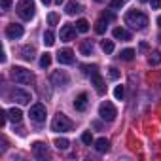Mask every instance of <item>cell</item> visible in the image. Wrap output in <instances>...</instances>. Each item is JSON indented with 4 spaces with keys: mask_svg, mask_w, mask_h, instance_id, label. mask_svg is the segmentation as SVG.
Wrapping results in <instances>:
<instances>
[{
    "mask_svg": "<svg viewBox=\"0 0 161 161\" xmlns=\"http://www.w3.org/2000/svg\"><path fill=\"white\" fill-rule=\"evenodd\" d=\"M72 127H74V121H72L68 116H64L63 112L55 114V118H53V121H51V131H55V133H66V131H70Z\"/></svg>",
    "mask_w": 161,
    "mask_h": 161,
    "instance_id": "obj_2",
    "label": "cell"
},
{
    "mask_svg": "<svg viewBox=\"0 0 161 161\" xmlns=\"http://www.w3.org/2000/svg\"><path fill=\"white\" fill-rule=\"evenodd\" d=\"M76 32H78V29L76 27H72V25H63L61 27V40L63 42H70V40H74L76 38Z\"/></svg>",
    "mask_w": 161,
    "mask_h": 161,
    "instance_id": "obj_10",
    "label": "cell"
},
{
    "mask_svg": "<svg viewBox=\"0 0 161 161\" xmlns=\"http://www.w3.org/2000/svg\"><path fill=\"white\" fill-rule=\"evenodd\" d=\"M99 116H101L104 121H114L116 116H118V110H116V106H114L110 101H104V103L99 106Z\"/></svg>",
    "mask_w": 161,
    "mask_h": 161,
    "instance_id": "obj_5",
    "label": "cell"
},
{
    "mask_svg": "<svg viewBox=\"0 0 161 161\" xmlns=\"http://www.w3.org/2000/svg\"><path fill=\"white\" fill-rule=\"evenodd\" d=\"M95 2H103V0H95Z\"/></svg>",
    "mask_w": 161,
    "mask_h": 161,
    "instance_id": "obj_43",
    "label": "cell"
},
{
    "mask_svg": "<svg viewBox=\"0 0 161 161\" xmlns=\"http://www.w3.org/2000/svg\"><path fill=\"white\" fill-rule=\"evenodd\" d=\"M82 142H84V144H87V146H91V142H95V140H93L91 131H84V133H82Z\"/></svg>",
    "mask_w": 161,
    "mask_h": 161,
    "instance_id": "obj_30",
    "label": "cell"
},
{
    "mask_svg": "<svg viewBox=\"0 0 161 161\" xmlns=\"http://www.w3.org/2000/svg\"><path fill=\"white\" fill-rule=\"evenodd\" d=\"M29 116H31V119H32L34 123H44V121H46V106H44L42 103L32 104L31 110H29Z\"/></svg>",
    "mask_w": 161,
    "mask_h": 161,
    "instance_id": "obj_6",
    "label": "cell"
},
{
    "mask_svg": "<svg viewBox=\"0 0 161 161\" xmlns=\"http://www.w3.org/2000/svg\"><path fill=\"white\" fill-rule=\"evenodd\" d=\"M112 34H114L116 40H121V42H129V40H131V32L125 31V29H121V27H116V29L112 31Z\"/></svg>",
    "mask_w": 161,
    "mask_h": 161,
    "instance_id": "obj_15",
    "label": "cell"
},
{
    "mask_svg": "<svg viewBox=\"0 0 161 161\" xmlns=\"http://www.w3.org/2000/svg\"><path fill=\"white\" fill-rule=\"evenodd\" d=\"M57 21H59V15L57 14H49L47 15V23L49 25H57Z\"/></svg>",
    "mask_w": 161,
    "mask_h": 161,
    "instance_id": "obj_35",
    "label": "cell"
},
{
    "mask_svg": "<svg viewBox=\"0 0 161 161\" xmlns=\"http://www.w3.org/2000/svg\"><path fill=\"white\" fill-rule=\"evenodd\" d=\"M0 6H2V10H8V8L12 6V0H2V2H0Z\"/></svg>",
    "mask_w": 161,
    "mask_h": 161,
    "instance_id": "obj_37",
    "label": "cell"
},
{
    "mask_svg": "<svg viewBox=\"0 0 161 161\" xmlns=\"http://www.w3.org/2000/svg\"><path fill=\"white\" fill-rule=\"evenodd\" d=\"M148 63H150L152 66H157V64L161 63V53H159V51H153V53H150V57H148Z\"/></svg>",
    "mask_w": 161,
    "mask_h": 161,
    "instance_id": "obj_25",
    "label": "cell"
},
{
    "mask_svg": "<svg viewBox=\"0 0 161 161\" xmlns=\"http://www.w3.org/2000/svg\"><path fill=\"white\" fill-rule=\"evenodd\" d=\"M10 95H12V99H14L15 103H19V104H29V103H31V93L25 91V89H21V87H15Z\"/></svg>",
    "mask_w": 161,
    "mask_h": 161,
    "instance_id": "obj_7",
    "label": "cell"
},
{
    "mask_svg": "<svg viewBox=\"0 0 161 161\" xmlns=\"http://www.w3.org/2000/svg\"><path fill=\"white\" fill-rule=\"evenodd\" d=\"M95 150H97V152H101V153L108 152V150H110V140H108V138H104V136L97 138V140H95Z\"/></svg>",
    "mask_w": 161,
    "mask_h": 161,
    "instance_id": "obj_16",
    "label": "cell"
},
{
    "mask_svg": "<svg viewBox=\"0 0 161 161\" xmlns=\"http://www.w3.org/2000/svg\"><path fill=\"white\" fill-rule=\"evenodd\" d=\"M119 59H121V61H133V59H135V49H131V47L121 49V51H119Z\"/></svg>",
    "mask_w": 161,
    "mask_h": 161,
    "instance_id": "obj_22",
    "label": "cell"
},
{
    "mask_svg": "<svg viewBox=\"0 0 161 161\" xmlns=\"http://www.w3.org/2000/svg\"><path fill=\"white\" fill-rule=\"evenodd\" d=\"M76 29H78V32H87L89 31V21L87 19H78L76 21Z\"/></svg>",
    "mask_w": 161,
    "mask_h": 161,
    "instance_id": "obj_23",
    "label": "cell"
},
{
    "mask_svg": "<svg viewBox=\"0 0 161 161\" xmlns=\"http://www.w3.org/2000/svg\"><path fill=\"white\" fill-rule=\"evenodd\" d=\"M103 19H106V21H112V19H114V15H112L110 12H104V14H103Z\"/></svg>",
    "mask_w": 161,
    "mask_h": 161,
    "instance_id": "obj_38",
    "label": "cell"
},
{
    "mask_svg": "<svg viewBox=\"0 0 161 161\" xmlns=\"http://www.w3.org/2000/svg\"><path fill=\"white\" fill-rule=\"evenodd\" d=\"M68 82H70V78H68V74L63 72V70H55V72L51 74V84H53V86H68Z\"/></svg>",
    "mask_w": 161,
    "mask_h": 161,
    "instance_id": "obj_9",
    "label": "cell"
},
{
    "mask_svg": "<svg viewBox=\"0 0 161 161\" xmlns=\"http://www.w3.org/2000/svg\"><path fill=\"white\" fill-rule=\"evenodd\" d=\"M82 72L87 74V76H91V74H95V72H99V70H97V64H91V66H89V64H82Z\"/></svg>",
    "mask_w": 161,
    "mask_h": 161,
    "instance_id": "obj_29",
    "label": "cell"
},
{
    "mask_svg": "<svg viewBox=\"0 0 161 161\" xmlns=\"http://www.w3.org/2000/svg\"><path fill=\"white\" fill-rule=\"evenodd\" d=\"M157 25H159V27H161V15H159V17H157Z\"/></svg>",
    "mask_w": 161,
    "mask_h": 161,
    "instance_id": "obj_41",
    "label": "cell"
},
{
    "mask_svg": "<svg viewBox=\"0 0 161 161\" xmlns=\"http://www.w3.org/2000/svg\"><path fill=\"white\" fill-rule=\"evenodd\" d=\"M101 47H103L104 53H112V51H114V42H112V40H103V42H101Z\"/></svg>",
    "mask_w": 161,
    "mask_h": 161,
    "instance_id": "obj_26",
    "label": "cell"
},
{
    "mask_svg": "<svg viewBox=\"0 0 161 161\" xmlns=\"http://www.w3.org/2000/svg\"><path fill=\"white\" fill-rule=\"evenodd\" d=\"M8 118H10V114L6 112V110H2V112H0V125H6V121H8Z\"/></svg>",
    "mask_w": 161,
    "mask_h": 161,
    "instance_id": "obj_34",
    "label": "cell"
},
{
    "mask_svg": "<svg viewBox=\"0 0 161 161\" xmlns=\"http://www.w3.org/2000/svg\"><path fill=\"white\" fill-rule=\"evenodd\" d=\"M138 47H140L142 51H146V49H148V44H146V42H140V46H138Z\"/></svg>",
    "mask_w": 161,
    "mask_h": 161,
    "instance_id": "obj_39",
    "label": "cell"
},
{
    "mask_svg": "<svg viewBox=\"0 0 161 161\" xmlns=\"http://www.w3.org/2000/svg\"><path fill=\"white\" fill-rule=\"evenodd\" d=\"M51 64V55L49 53H42V57H40V66L42 68H47Z\"/></svg>",
    "mask_w": 161,
    "mask_h": 161,
    "instance_id": "obj_27",
    "label": "cell"
},
{
    "mask_svg": "<svg viewBox=\"0 0 161 161\" xmlns=\"http://www.w3.org/2000/svg\"><path fill=\"white\" fill-rule=\"evenodd\" d=\"M8 114H10V119L14 121V123H19L21 119H23V112H21V108H10L8 110Z\"/></svg>",
    "mask_w": 161,
    "mask_h": 161,
    "instance_id": "obj_17",
    "label": "cell"
},
{
    "mask_svg": "<svg viewBox=\"0 0 161 161\" xmlns=\"http://www.w3.org/2000/svg\"><path fill=\"white\" fill-rule=\"evenodd\" d=\"M12 80L15 84H21V86H27V84H32L34 82V76L31 70H27L25 66H14L12 68Z\"/></svg>",
    "mask_w": 161,
    "mask_h": 161,
    "instance_id": "obj_3",
    "label": "cell"
},
{
    "mask_svg": "<svg viewBox=\"0 0 161 161\" xmlns=\"http://www.w3.org/2000/svg\"><path fill=\"white\" fill-rule=\"evenodd\" d=\"M42 2H44V4L47 6V4H51V2H53V0H42Z\"/></svg>",
    "mask_w": 161,
    "mask_h": 161,
    "instance_id": "obj_40",
    "label": "cell"
},
{
    "mask_svg": "<svg viewBox=\"0 0 161 161\" xmlns=\"http://www.w3.org/2000/svg\"><path fill=\"white\" fill-rule=\"evenodd\" d=\"M159 42H161V34H159Z\"/></svg>",
    "mask_w": 161,
    "mask_h": 161,
    "instance_id": "obj_44",
    "label": "cell"
},
{
    "mask_svg": "<svg viewBox=\"0 0 161 161\" xmlns=\"http://www.w3.org/2000/svg\"><path fill=\"white\" fill-rule=\"evenodd\" d=\"M42 42H44V46L51 47V46L55 44V34H53V31H46L44 36H42Z\"/></svg>",
    "mask_w": 161,
    "mask_h": 161,
    "instance_id": "obj_19",
    "label": "cell"
},
{
    "mask_svg": "<svg viewBox=\"0 0 161 161\" xmlns=\"http://www.w3.org/2000/svg\"><path fill=\"white\" fill-rule=\"evenodd\" d=\"M87 101H89L87 93H80V95L74 99V108H76L78 112H84V110L87 108Z\"/></svg>",
    "mask_w": 161,
    "mask_h": 161,
    "instance_id": "obj_14",
    "label": "cell"
},
{
    "mask_svg": "<svg viewBox=\"0 0 161 161\" xmlns=\"http://www.w3.org/2000/svg\"><path fill=\"white\" fill-rule=\"evenodd\" d=\"M91 86H95V91H97L99 95H104L106 86H104V80H103V76H101L99 72L91 74Z\"/></svg>",
    "mask_w": 161,
    "mask_h": 161,
    "instance_id": "obj_11",
    "label": "cell"
},
{
    "mask_svg": "<svg viewBox=\"0 0 161 161\" xmlns=\"http://www.w3.org/2000/svg\"><path fill=\"white\" fill-rule=\"evenodd\" d=\"M150 6H152L153 10H159V8H161V0H150Z\"/></svg>",
    "mask_w": 161,
    "mask_h": 161,
    "instance_id": "obj_36",
    "label": "cell"
},
{
    "mask_svg": "<svg viewBox=\"0 0 161 161\" xmlns=\"http://www.w3.org/2000/svg\"><path fill=\"white\" fill-rule=\"evenodd\" d=\"M55 4H59V6H61V4H63V0H55Z\"/></svg>",
    "mask_w": 161,
    "mask_h": 161,
    "instance_id": "obj_42",
    "label": "cell"
},
{
    "mask_svg": "<svg viewBox=\"0 0 161 161\" xmlns=\"http://www.w3.org/2000/svg\"><path fill=\"white\" fill-rule=\"evenodd\" d=\"M108 76H110V80H119L121 72H119L116 66H110V68H108Z\"/></svg>",
    "mask_w": 161,
    "mask_h": 161,
    "instance_id": "obj_32",
    "label": "cell"
},
{
    "mask_svg": "<svg viewBox=\"0 0 161 161\" xmlns=\"http://www.w3.org/2000/svg\"><path fill=\"white\" fill-rule=\"evenodd\" d=\"M123 4H125V0H112V2H110V8H112V10H121Z\"/></svg>",
    "mask_w": 161,
    "mask_h": 161,
    "instance_id": "obj_33",
    "label": "cell"
},
{
    "mask_svg": "<svg viewBox=\"0 0 161 161\" xmlns=\"http://www.w3.org/2000/svg\"><path fill=\"white\" fill-rule=\"evenodd\" d=\"M106 27H108V25H106V19H99V21L95 23V32H97V34H104V32H106Z\"/></svg>",
    "mask_w": 161,
    "mask_h": 161,
    "instance_id": "obj_24",
    "label": "cell"
},
{
    "mask_svg": "<svg viewBox=\"0 0 161 161\" xmlns=\"http://www.w3.org/2000/svg\"><path fill=\"white\" fill-rule=\"evenodd\" d=\"M80 10H82V6H80L76 0H70V2L66 4V14H68V15H76Z\"/></svg>",
    "mask_w": 161,
    "mask_h": 161,
    "instance_id": "obj_21",
    "label": "cell"
},
{
    "mask_svg": "<svg viewBox=\"0 0 161 161\" xmlns=\"http://www.w3.org/2000/svg\"><path fill=\"white\" fill-rule=\"evenodd\" d=\"M15 10H17V15H19L21 19L31 21V19L34 17V12H36L34 0H19L17 6H15Z\"/></svg>",
    "mask_w": 161,
    "mask_h": 161,
    "instance_id": "obj_4",
    "label": "cell"
},
{
    "mask_svg": "<svg viewBox=\"0 0 161 161\" xmlns=\"http://www.w3.org/2000/svg\"><path fill=\"white\" fill-rule=\"evenodd\" d=\"M21 57H23L25 61H32V59H34V47H32V46L21 47Z\"/></svg>",
    "mask_w": 161,
    "mask_h": 161,
    "instance_id": "obj_20",
    "label": "cell"
},
{
    "mask_svg": "<svg viewBox=\"0 0 161 161\" xmlns=\"http://www.w3.org/2000/svg\"><path fill=\"white\" fill-rule=\"evenodd\" d=\"M59 150H66L68 146H70V142H68V138H55V142H53Z\"/></svg>",
    "mask_w": 161,
    "mask_h": 161,
    "instance_id": "obj_28",
    "label": "cell"
},
{
    "mask_svg": "<svg viewBox=\"0 0 161 161\" xmlns=\"http://www.w3.org/2000/svg\"><path fill=\"white\" fill-rule=\"evenodd\" d=\"M57 61L61 63V64H72L74 63V51L72 49H61L59 53H57Z\"/></svg>",
    "mask_w": 161,
    "mask_h": 161,
    "instance_id": "obj_12",
    "label": "cell"
},
{
    "mask_svg": "<svg viewBox=\"0 0 161 161\" xmlns=\"http://www.w3.org/2000/svg\"><path fill=\"white\" fill-rule=\"evenodd\" d=\"M125 23L135 31H144L148 25V15L140 10H129L125 14Z\"/></svg>",
    "mask_w": 161,
    "mask_h": 161,
    "instance_id": "obj_1",
    "label": "cell"
},
{
    "mask_svg": "<svg viewBox=\"0 0 161 161\" xmlns=\"http://www.w3.org/2000/svg\"><path fill=\"white\" fill-rule=\"evenodd\" d=\"M80 53H82V55H91L93 53V42L91 40H86V42H82V44H80Z\"/></svg>",
    "mask_w": 161,
    "mask_h": 161,
    "instance_id": "obj_18",
    "label": "cell"
},
{
    "mask_svg": "<svg viewBox=\"0 0 161 161\" xmlns=\"http://www.w3.org/2000/svg\"><path fill=\"white\" fill-rule=\"evenodd\" d=\"M23 32H25V29L21 25H17V23H12V25L6 27V38L8 40H17V38L23 36Z\"/></svg>",
    "mask_w": 161,
    "mask_h": 161,
    "instance_id": "obj_8",
    "label": "cell"
},
{
    "mask_svg": "<svg viewBox=\"0 0 161 161\" xmlns=\"http://www.w3.org/2000/svg\"><path fill=\"white\" fill-rule=\"evenodd\" d=\"M32 153H34V157H38V159L46 157V155H47V146H46V142H40V140L32 142Z\"/></svg>",
    "mask_w": 161,
    "mask_h": 161,
    "instance_id": "obj_13",
    "label": "cell"
},
{
    "mask_svg": "<svg viewBox=\"0 0 161 161\" xmlns=\"http://www.w3.org/2000/svg\"><path fill=\"white\" fill-rule=\"evenodd\" d=\"M114 97H116L118 101H123V97H125V89H123V86H116V89H114Z\"/></svg>",
    "mask_w": 161,
    "mask_h": 161,
    "instance_id": "obj_31",
    "label": "cell"
}]
</instances>
